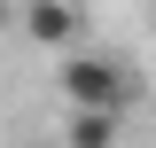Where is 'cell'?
I'll use <instances>...</instances> for the list:
<instances>
[{"instance_id":"5b68a950","label":"cell","mask_w":156,"mask_h":148,"mask_svg":"<svg viewBox=\"0 0 156 148\" xmlns=\"http://www.w3.org/2000/svg\"><path fill=\"white\" fill-rule=\"evenodd\" d=\"M23 148H62V140H23Z\"/></svg>"},{"instance_id":"277c9868","label":"cell","mask_w":156,"mask_h":148,"mask_svg":"<svg viewBox=\"0 0 156 148\" xmlns=\"http://www.w3.org/2000/svg\"><path fill=\"white\" fill-rule=\"evenodd\" d=\"M0 31H16V0H0Z\"/></svg>"},{"instance_id":"3957f363","label":"cell","mask_w":156,"mask_h":148,"mask_svg":"<svg viewBox=\"0 0 156 148\" xmlns=\"http://www.w3.org/2000/svg\"><path fill=\"white\" fill-rule=\"evenodd\" d=\"M125 117H62V148H117Z\"/></svg>"},{"instance_id":"7a4b0ae2","label":"cell","mask_w":156,"mask_h":148,"mask_svg":"<svg viewBox=\"0 0 156 148\" xmlns=\"http://www.w3.org/2000/svg\"><path fill=\"white\" fill-rule=\"evenodd\" d=\"M16 31L31 39V47H62V55H78L86 8H78V0H16Z\"/></svg>"},{"instance_id":"6da1fadb","label":"cell","mask_w":156,"mask_h":148,"mask_svg":"<svg viewBox=\"0 0 156 148\" xmlns=\"http://www.w3.org/2000/svg\"><path fill=\"white\" fill-rule=\"evenodd\" d=\"M55 93L70 117H125L133 109V70L117 55H94V47H78V55L55 62Z\"/></svg>"},{"instance_id":"8992f818","label":"cell","mask_w":156,"mask_h":148,"mask_svg":"<svg viewBox=\"0 0 156 148\" xmlns=\"http://www.w3.org/2000/svg\"><path fill=\"white\" fill-rule=\"evenodd\" d=\"M148 31H156V0H148Z\"/></svg>"}]
</instances>
